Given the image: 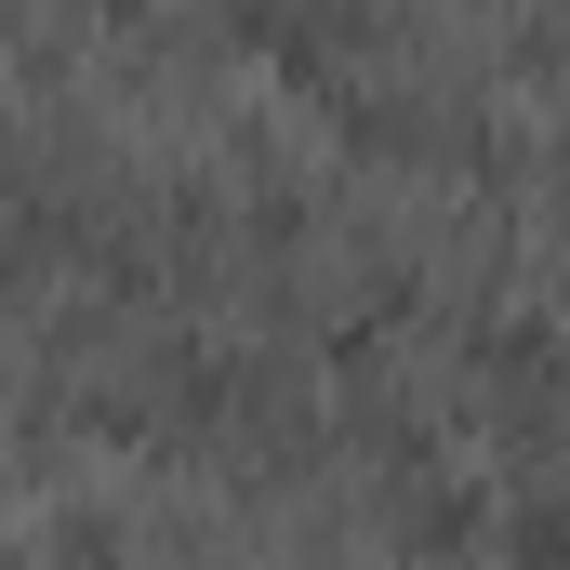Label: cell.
Returning a JSON list of instances; mask_svg holds the SVG:
<instances>
[{
  "instance_id": "1",
  "label": "cell",
  "mask_w": 570,
  "mask_h": 570,
  "mask_svg": "<svg viewBox=\"0 0 570 570\" xmlns=\"http://www.w3.org/2000/svg\"><path fill=\"white\" fill-rule=\"evenodd\" d=\"M399 544H425V558L478 544V491H451V478H438V491H412V504H399Z\"/></svg>"
},
{
  "instance_id": "2",
  "label": "cell",
  "mask_w": 570,
  "mask_h": 570,
  "mask_svg": "<svg viewBox=\"0 0 570 570\" xmlns=\"http://www.w3.org/2000/svg\"><path fill=\"white\" fill-rule=\"evenodd\" d=\"M491 385H558V332L544 318H504L491 332Z\"/></svg>"
},
{
  "instance_id": "3",
  "label": "cell",
  "mask_w": 570,
  "mask_h": 570,
  "mask_svg": "<svg viewBox=\"0 0 570 570\" xmlns=\"http://www.w3.org/2000/svg\"><path fill=\"white\" fill-rule=\"evenodd\" d=\"M504 558L518 570H570V518L558 504H518V518H504Z\"/></svg>"
}]
</instances>
